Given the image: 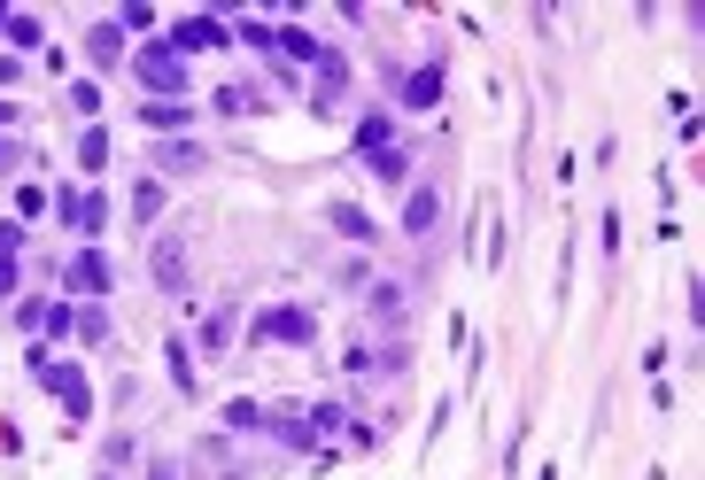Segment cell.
I'll return each mask as SVG.
<instances>
[{
  "instance_id": "obj_18",
  "label": "cell",
  "mask_w": 705,
  "mask_h": 480,
  "mask_svg": "<svg viewBox=\"0 0 705 480\" xmlns=\"http://www.w3.org/2000/svg\"><path fill=\"white\" fill-rule=\"evenodd\" d=\"M0 295H16V264L9 256H0Z\"/></svg>"
},
{
  "instance_id": "obj_20",
  "label": "cell",
  "mask_w": 705,
  "mask_h": 480,
  "mask_svg": "<svg viewBox=\"0 0 705 480\" xmlns=\"http://www.w3.org/2000/svg\"><path fill=\"white\" fill-rule=\"evenodd\" d=\"M0 124H16V109H9V101H0Z\"/></svg>"
},
{
  "instance_id": "obj_12",
  "label": "cell",
  "mask_w": 705,
  "mask_h": 480,
  "mask_svg": "<svg viewBox=\"0 0 705 480\" xmlns=\"http://www.w3.org/2000/svg\"><path fill=\"white\" fill-rule=\"evenodd\" d=\"M333 225H341V232H349V240H373V225H365V209H349V202H341V209H333Z\"/></svg>"
},
{
  "instance_id": "obj_16",
  "label": "cell",
  "mask_w": 705,
  "mask_h": 480,
  "mask_svg": "<svg viewBox=\"0 0 705 480\" xmlns=\"http://www.w3.org/2000/svg\"><path fill=\"white\" fill-rule=\"evenodd\" d=\"M280 47H287L295 62H318V47H310V32H280Z\"/></svg>"
},
{
  "instance_id": "obj_7",
  "label": "cell",
  "mask_w": 705,
  "mask_h": 480,
  "mask_svg": "<svg viewBox=\"0 0 705 480\" xmlns=\"http://www.w3.org/2000/svg\"><path fill=\"white\" fill-rule=\"evenodd\" d=\"M39 372H47V380H55V395H62V404H70V411H78V419H85V380H78V372H70V364H47V357H39Z\"/></svg>"
},
{
  "instance_id": "obj_10",
  "label": "cell",
  "mask_w": 705,
  "mask_h": 480,
  "mask_svg": "<svg viewBox=\"0 0 705 480\" xmlns=\"http://www.w3.org/2000/svg\"><path fill=\"white\" fill-rule=\"evenodd\" d=\"M218 109H225V117H256V94H248V86H218Z\"/></svg>"
},
{
  "instance_id": "obj_17",
  "label": "cell",
  "mask_w": 705,
  "mask_h": 480,
  "mask_svg": "<svg viewBox=\"0 0 705 480\" xmlns=\"http://www.w3.org/2000/svg\"><path fill=\"white\" fill-rule=\"evenodd\" d=\"M357 140H365V155H380V147H388V117H365V132H357Z\"/></svg>"
},
{
  "instance_id": "obj_4",
  "label": "cell",
  "mask_w": 705,
  "mask_h": 480,
  "mask_svg": "<svg viewBox=\"0 0 705 480\" xmlns=\"http://www.w3.org/2000/svg\"><path fill=\"white\" fill-rule=\"evenodd\" d=\"M256 334H263V341H310V317H303V310H263Z\"/></svg>"
},
{
  "instance_id": "obj_19",
  "label": "cell",
  "mask_w": 705,
  "mask_h": 480,
  "mask_svg": "<svg viewBox=\"0 0 705 480\" xmlns=\"http://www.w3.org/2000/svg\"><path fill=\"white\" fill-rule=\"evenodd\" d=\"M148 480H179V472H171V465H155V472H148Z\"/></svg>"
},
{
  "instance_id": "obj_14",
  "label": "cell",
  "mask_w": 705,
  "mask_h": 480,
  "mask_svg": "<svg viewBox=\"0 0 705 480\" xmlns=\"http://www.w3.org/2000/svg\"><path fill=\"white\" fill-rule=\"evenodd\" d=\"M373 171H380V179L396 187V179H403V147H380V155H373Z\"/></svg>"
},
{
  "instance_id": "obj_13",
  "label": "cell",
  "mask_w": 705,
  "mask_h": 480,
  "mask_svg": "<svg viewBox=\"0 0 705 480\" xmlns=\"http://www.w3.org/2000/svg\"><path fill=\"white\" fill-rule=\"evenodd\" d=\"M132 209H140V217H155V209H163V187H155V179H140V187H132Z\"/></svg>"
},
{
  "instance_id": "obj_15",
  "label": "cell",
  "mask_w": 705,
  "mask_h": 480,
  "mask_svg": "<svg viewBox=\"0 0 705 480\" xmlns=\"http://www.w3.org/2000/svg\"><path fill=\"white\" fill-rule=\"evenodd\" d=\"M94 62H125V55H117V24H102V32H94Z\"/></svg>"
},
{
  "instance_id": "obj_5",
  "label": "cell",
  "mask_w": 705,
  "mask_h": 480,
  "mask_svg": "<svg viewBox=\"0 0 705 480\" xmlns=\"http://www.w3.org/2000/svg\"><path fill=\"white\" fill-rule=\"evenodd\" d=\"M179 47H187V55H202V47L218 55V47H225V24H218V16H187V24H179ZM179 47H171V55H179Z\"/></svg>"
},
{
  "instance_id": "obj_9",
  "label": "cell",
  "mask_w": 705,
  "mask_h": 480,
  "mask_svg": "<svg viewBox=\"0 0 705 480\" xmlns=\"http://www.w3.org/2000/svg\"><path fill=\"white\" fill-rule=\"evenodd\" d=\"M140 117H148L155 132H179V124H187V101H148Z\"/></svg>"
},
{
  "instance_id": "obj_1",
  "label": "cell",
  "mask_w": 705,
  "mask_h": 480,
  "mask_svg": "<svg viewBox=\"0 0 705 480\" xmlns=\"http://www.w3.org/2000/svg\"><path fill=\"white\" fill-rule=\"evenodd\" d=\"M132 70H140V86H148L155 101H179V86H187V70H179V55H171V47H140Z\"/></svg>"
},
{
  "instance_id": "obj_3",
  "label": "cell",
  "mask_w": 705,
  "mask_h": 480,
  "mask_svg": "<svg viewBox=\"0 0 705 480\" xmlns=\"http://www.w3.org/2000/svg\"><path fill=\"white\" fill-rule=\"evenodd\" d=\"M155 279H163L171 295H187V240H179V232L155 240Z\"/></svg>"
},
{
  "instance_id": "obj_6",
  "label": "cell",
  "mask_w": 705,
  "mask_h": 480,
  "mask_svg": "<svg viewBox=\"0 0 705 480\" xmlns=\"http://www.w3.org/2000/svg\"><path fill=\"white\" fill-rule=\"evenodd\" d=\"M403 101H411V109H434V101H443V70H434V62L411 70V77H403Z\"/></svg>"
},
{
  "instance_id": "obj_11",
  "label": "cell",
  "mask_w": 705,
  "mask_h": 480,
  "mask_svg": "<svg viewBox=\"0 0 705 480\" xmlns=\"http://www.w3.org/2000/svg\"><path fill=\"white\" fill-rule=\"evenodd\" d=\"M78 164H85V171H102V164H109V140H102V132H85V140H78Z\"/></svg>"
},
{
  "instance_id": "obj_8",
  "label": "cell",
  "mask_w": 705,
  "mask_h": 480,
  "mask_svg": "<svg viewBox=\"0 0 705 480\" xmlns=\"http://www.w3.org/2000/svg\"><path fill=\"white\" fill-rule=\"evenodd\" d=\"M434 217H443V194H434V187H419V194L403 202V225H411V232H426Z\"/></svg>"
},
{
  "instance_id": "obj_2",
  "label": "cell",
  "mask_w": 705,
  "mask_h": 480,
  "mask_svg": "<svg viewBox=\"0 0 705 480\" xmlns=\"http://www.w3.org/2000/svg\"><path fill=\"white\" fill-rule=\"evenodd\" d=\"M70 287H78V295H109V256H102V249H78V256H70Z\"/></svg>"
}]
</instances>
